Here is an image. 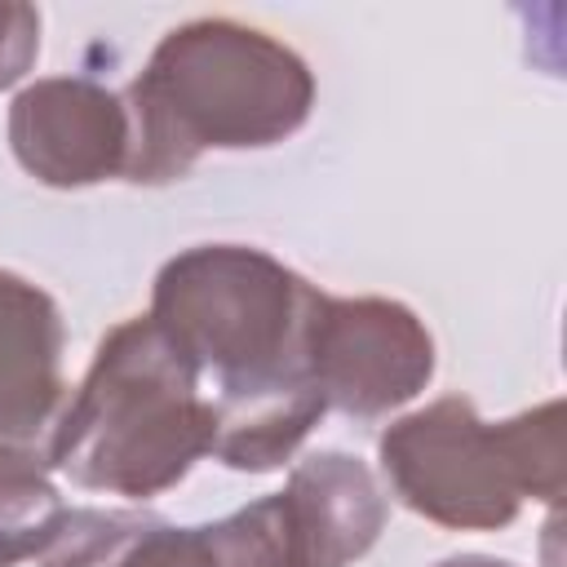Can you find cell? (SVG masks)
Masks as SVG:
<instances>
[{
    "label": "cell",
    "instance_id": "8",
    "mask_svg": "<svg viewBox=\"0 0 567 567\" xmlns=\"http://www.w3.org/2000/svg\"><path fill=\"white\" fill-rule=\"evenodd\" d=\"M62 310L58 301L0 270V443L35 447L62 412Z\"/></svg>",
    "mask_w": 567,
    "mask_h": 567
},
{
    "label": "cell",
    "instance_id": "6",
    "mask_svg": "<svg viewBox=\"0 0 567 567\" xmlns=\"http://www.w3.org/2000/svg\"><path fill=\"white\" fill-rule=\"evenodd\" d=\"M306 372L319 399L346 416H385L416 399L434 377V337L390 297H310Z\"/></svg>",
    "mask_w": 567,
    "mask_h": 567
},
{
    "label": "cell",
    "instance_id": "1",
    "mask_svg": "<svg viewBox=\"0 0 567 567\" xmlns=\"http://www.w3.org/2000/svg\"><path fill=\"white\" fill-rule=\"evenodd\" d=\"M315 284L248 244H199L164 261L151 319L213 377V456L230 470H275L319 425L328 403L306 372Z\"/></svg>",
    "mask_w": 567,
    "mask_h": 567
},
{
    "label": "cell",
    "instance_id": "10",
    "mask_svg": "<svg viewBox=\"0 0 567 567\" xmlns=\"http://www.w3.org/2000/svg\"><path fill=\"white\" fill-rule=\"evenodd\" d=\"M66 505L35 447L0 443V567L40 558L58 536Z\"/></svg>",
    "mask_w": 567,
    "mask_h": 567
},
{
    "label": "cell",
    "instance_id": "5",
    "mask_svg": "<svg viewBox=\"0 0 567 567\" xmlns=\"http://www.w3.org/2000/svg\"><path fill=\"white\" fill-rule=\"evenodd\" d=\"M40 567H310L284 492L217 523L173 527L151 509H66Z\"/></svg>",
    "mask_w": 567,
    "mask_h": 567
},
{
    "label": "cell",
    "instance_id": "3",
    "mask_svg": "<svg viewBox=\"0 0 567 567\" xmlns=\"http://www.w3.org/2000/svg\"><path fill=\"white\" fill-rule=\"evenodd\" d=\"M199 381L190 354L151 315L115 323L49 430V470L128 501L168 492L217 439V412Z\"/></svg>",
    "mask_w": 567,
    "mask_h": 567
},
{
    "label": "cell",
    "instance_id": "7",
    "mask_svg": "<svg viewBox=\"0 0 567 567\" xmlns=\"http://www.w3.org/2000/svg\"><path fill=\"white\" fill-rule=\"evenodd\" d=\"M128 146L133 133L124 97L93 80H35L9 106V151L44 186L75 190L124 177Z\"/></svg>",
    "mask_w": 567,
    "mask_h": 567
},
{
    "label": "cell",
    "instance_id": "4",
    "mask_svg": "<svg viewBox=\"0 0 567 567\" xmlns=\"http://www.w3.org/2000/svg\"><path fill=\"white\" fill-rule=\"evenodd\" d=\"M377 447L394 496L452 532H496L523 501H563V399L483 421L465 394H447L399 416Z\"/></svg>",
    "mask_w": 567,
    "mask_h": 567
},
{
    "label": "cell",
    "instance_id": "12",
    "mask_svg": "<svg viewBox=\"0 0 567 567\" xmlns=\"http://www.w3.org/2000/svg\"><path fill=\"white\" fill-rule=\"evenodd\" d=\"M434 567H518V563H509V558H487V554H452V558H443V563H434Z\"/></svg>",
    "mask_w": 567,
    "mask_h": 567
},
{
    "label": "cell",
    "instance_id": "11",
    "mask_svg": "<svg viewBox=\"0 0 567 567\" xmlns=\"http://www.w3.org/2000/svg\"><path fill=\"white\" fill-rule=\"evenodd\" d=\"M40 53V13L18 0H0V89L18 84Z\"/></svg>",
    "mask_w": 567,
    "mask_h": 567
},
{
    "label": "cell",
    "instance_id": "9",
    "mask_svg": "<svg viewBox=\"0 0 567 567\" xmlns=\"http://www.w3.org/2000/svg\"><path fill=\"white\" fill-rule=\"evenodd\" d=\"M284 496L306 532L310 567H350L363 558L390 514L377 474L350 452H315L292 474Z\"/></svg>",
    "mask_w": 567,
    "mask_h": 567
},
{
    "label": "cell",
    "instance_id": "2",
    "mask_svg": "<svg viewBox=\"0 0 567 567\" xmlns=\"http://www.w3.org/2000/svg\"><path fill=\"white\" fill-rule=\"evenodd\" d=\"M315 106L310 66L235 18L173 27L124 93L128 182H173L204 151H261L292 137Z\"/></svg>",
    "mask_w": 567,
    "mask_h": 567
}]
</instances>
